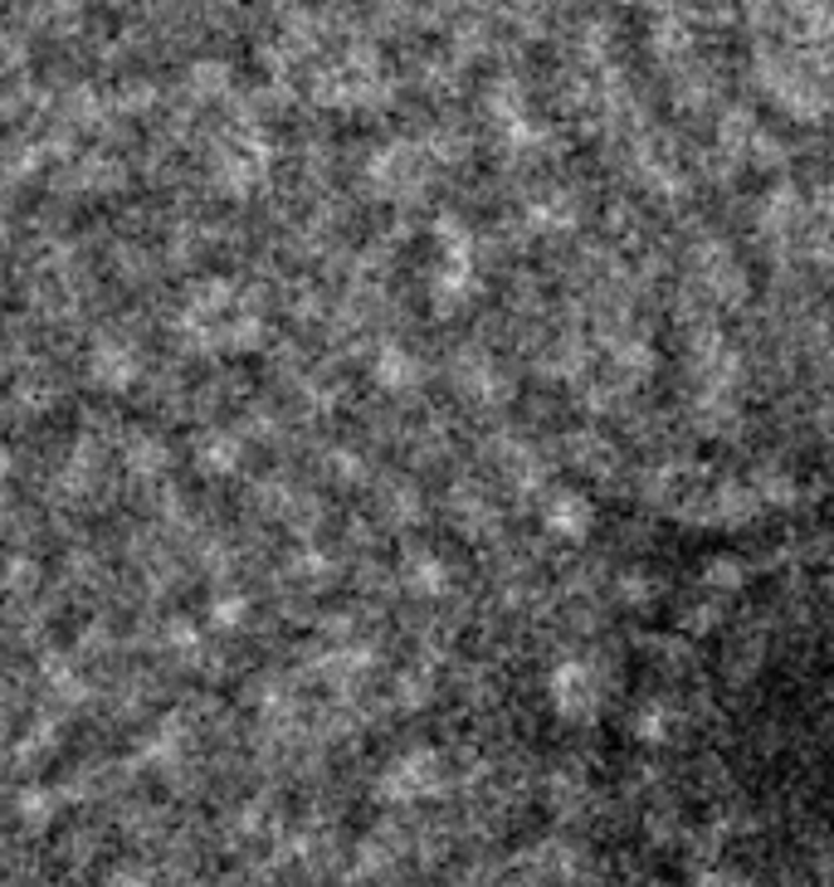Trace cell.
Instances as JSON below:
<instances>
[{
    "label": "cell",
    "mask_w": 834,
    "mask_h": 887,
    "mask_svg": "<svg viewBox=\"0 0 834 887\" xmlns=\"http://www.w3.org/2000/svg\"><path fill=\"white\" fill-rule=\"evenodd\" d=\"M596 673H586V663H567L551 677V702H557L567 717H591L596 707Z\"/></svg>",
    "instance_id": "cell-1"
},
{
    "label": "cell",
    "mask_w": 834,
    "mask_h": 887,
    "mask_svg": "<svg viewBox=\"0 0 834 887\" xmlns=\"http://www.w3.org/2000/svg\"><path fill=\"white\" fill-rule=\"evenodd\" d=\"M586 522H591V508H586V498H576V492H557V498L547 502V527L561 537H581Z\"/></svg>",
    "instance_id": "cell-2"
},
{
    "label": "cell",
    "mask_w": 834,
    "mask_h": 887,
    "mask_svg": "<svg viewBox=\"0 0 834 887\" xmlns=\"http://www.w3.org/2000/svg\"><path fill=\"white\" fill-rule=\"evenodd\" d=\"M382 376H386V386H410V380L420 376V366H415L400 347H386L382 351Z\"/></svg>",
    "instance_id": "cell-3"
},
{
    "label": "cell",
    "mask_w": 834,
    "mask_h": 887,
    "mask_svg": "<svg viewBox=\"0 0 834 887\" xmlns=\"http://www.w3.org/2000/svg\"><path fill=\"white\" fill-rule=\"evenodd\" d=\"M708 571H713V575H708L713 585H738V581H742V565H738V561H713Z\"/></svg>",
    "instance_id": "cell-4"
}]
</instances>
